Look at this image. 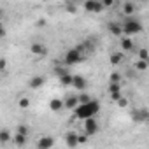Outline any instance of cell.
Listing matches in <instances>:
<instances>
[{"mask_svg":"<svg viewBox=\"0 0 149 149\" xmlns=\"http://www.w3.org/2000/svg\"><path fill=\"white\" fill-rule=\"evenodd\" d=\"M44 25H46V19H39L37 21V26H44Z\"/></svg>","mask_w":149,"mask_h":149,"instance_id":"d590c367","label":"cell"},{"mask_svg":"<svg viewBox=\"0 0 149 149\" xmlns=\"http://www.w3.org/2000/svg\"><path fill=\"white\" fill-rule=\"evenodd\" d=\"M49 109H51L53 112H60V111L63 109V100H61V98H51Z\"/></svg>","mask_w":149,"mask_h":149,"instance_id":"8fae6325","label":"cell"},{"mask_svg":"<svg viewBox=\"0 0 149 149\" xmlns=\"http://www.w3.org/2000/svg\"><path fill=\"white\" fill-rule=\"evenodd\" d=\"M56 74H58V76L61 77L63 74H67V70H65V68H61V67H58V68H56Z\"/></svg>","mask_w":149,"mask_h":149,"instance_id":"d6a6232c","label":"cell"},{"mask_svg":"<svg viewBox=\"0 0 149 149\" xmlns=\"http://www.w3.org/2000/svg\"><path fill=\"white\" fill-rule=\"evenodd\" d=\"M13 142L18 146V147H21V146H25L26 144V135H21V133H16L14 137H13Z\"/></svg>","mask_w":149,"mask_h":149,"instance_id":"2e32d148","label":"cell"},{"mask_svg":"<svg viewBox=\"0 0 149 149\" xmlns=\"http://www.w3.org/2000/svg\"><path fill=\"white\" fill-rule=\"evenodd\" d=\"M77 105H79V100H77V97H68V98L63 102V107H65V109H72V111L76 109Z\"/></svg>","mask_w":149,"mask_h":149,"instance_id":"7c38bea8","label":"cell"},{"mask_svg":"<svg viewBox=\"0 0 149 149\" xmlns=\"http://www.w3.org/2000/svg\"><path fill=\"white\" fill-rule=\"evenodd\" d=\"M133 11H135V4L126 2V4L123 6V13H125V14H133Z\"/></svg>","mask_w":149,"mask_h":149,"instance_id":"44dd1931","label":"cell"},{"mask_svg":"<svg viewBox=\"0 0 149 149\" xmlns=\"http://www.w3.org/2000/svg\"><path fill=\"white\" fill-rule=\"evenodd\" d=\"M30 51H32V54H35V56H46V54H47V47H46L42 42H32Z\"/></svg>","mask_w":149,"mask_h":149,"instance_id":"8992f818","label":"cell"},{"mask_svg":"<svg viewBox=\"0 0 149 149\" xmlns=\"http://www.w3.org/2000/svg\"><path fill=\"white\" fill-rule=\"evenodd\" d=\"M107 28L111 30V33H114V35H121V25H119V23L111 21V23L107 25Z\"/></svg>","mask_w":149,"mask_h":149,"instance_id":"e0dca14e","label":"cell"},{"mask_svg":"<svg viewBox=\"0 0 149 149\" xmlns=\"http://www.w3.org/2000/svg\"><path fill=\"white\" fill-rule=\"evenodd\" d=\"M6 35V28H4V25L0 23V37H4Z\"/></svg>","mask_w":149,"mask_h":149,"instance_id":"e575fe53","label":"cell"},{"mask_svg":"<svg viewBox=\"0 0 149 149\" xmlns=\"http://www.w3.org/2000/svg\"><path fill=\"white\" fill-rule=\"evenodd\" d=\"M121 60H123V53H121V51H116V53L111 54V63H112V65H119Z\"/></svg>","mask_w":149,"mask_h":149,"instance_id":"ac0fdd59","label":"cell"},{"mask_svg":"<svg viewBox=\"0 0 149 149\" xmlns=\"http://www.w3.org/2000/svg\"><path fill=\"white\" fill-rule=\"evenodd\" d=\"M111 83H121V76L118 72H114L112 76H111Z\"/></svg>","mask_w":149,"mask_h":149,"instance_id":"83f0119b","label":"cell"},{"mask_svg":"<svg viewBox=\"0 0 149 149\" xmlns=\"http://www.w3.org/2000/svg\"><path fill=\"white\" fill-rule=\"evenodd\" d=\"M18 105H19L21 109H26V107L30 105V100H28V98H19V102H18Z\"/></svg>","mask_w":149,"mask_h":149,"instance_id":"484cf974","label":"cell"},{"mask_svg":"<svg viewBox=\"0 0 149 149\" xmlns=\"http://www.w3.org/2000/svg\"><path fill=\"white\" fill-rule=\"evenodd\" d=\"M121 49L123 51H132L133 49V40L130 37H121Z\"/></svg>","mask_w":149,"mask_h":149,"instance_id":"4fadbf2b","label":"cell"},{"mask_svg":"<svg viewBox=\"0 0 149 149\" xmlns=\"http://www.w3.org/2000/svg\"><path fill=\"white\" fill-rule=\"evenodd\" d=\"M65 9H67V11H68L70 14H74V13H77V7L74 6L72 2H67V4H65Z\"/></svg>","mask_w":149,"mask_h":149,"instance_id":"d4e9b609","label":"cell"},{"mask_svg":"<svg viewBox=\"0 0 149 149\" xmlns=\"http://www.w3.org/2000/svg\"><path fill=\"white\" fill-rule=\"evenodd\" d=\"M139 58H140V61H147V60H149V56H147V49H146V47H142V49L139 51Z\"/></svg>","mask_w":149,"mask_h":149,"instance_id":"603a6c76","label":"cell"},{"mask_svg":"<svg viewBox=\"0 0 149 149\" xmlns=\"http://www.w3.org/2000/svg\"><path fill=\"white\" fill-rule=\"evenodd\" d=\"M109 93H111V95L121 93V83H111V84H109Z\"/></svg>","mask_w":149,"mask_h":149,"instance_id":"ffe728a7","label":"cell"},{"mask_svg":"<svg viewBox=\"0 0 149 149\" xmlns=\"http://www.w3.org/2000/svg\"><path fill=\"white\" fill-rule=\"evenodd\" d=\"M147 67H149V63H147V61H140V60H139V61L135 63V68H137V70H146Z\"/></svg>","mask_w":149,"mask_h":149,"instance_id":"cb8c5ba5","label":"cell"},{"mask_svg":"<svg viewBox=\"0 0 149 149\" xmlns=\"http://www.w3.org/2000/svg\"><path fill=\"white\" fill-rule=\"evenodd\" d=\"M98 111H100V104L97 100H91L88 104H79L74 109V116L79 119H88V118H93Z\"/></svg>","mask_w":149,"mask_h":149,"instance_id":"6da1fadb","label":"cell"},{"mask_svg":"<svg viewBox=\"0 0 149 149\" xmlns=\"http://www.w3.org/2000/svg\"><path fill=\"white\" fill-rule=\"evenodd\" d=\"M118 105H119V107H126V105H128V100H126V98H123V97H121V98H119V100H118Z\"/></svg>","mask_w":149,"mask_h":149,"instance_id":"4dcf8cb0","label":"cell"},{"mask_svg":"<svg viewBox=\"0 0 149 149\" xmlns=\"http://www.w3.org/2000/svg\"><path fill=\"white\" fill-rule=\"evenodd\" d=\"M111 98H112L114 102H118V100L121 98V93H114V95H111Z\"/></svg>","mask_w":149,"mask_h":149,"instance_id":"836d02e7","label":"cell"},{"mask_svg":"<svg viewBox=\"0 0 149 149\" xmlns=\"http://www.w3.org/2000/svg\"><path fill=\"white\" fill-rule=\"evenodd\" d=\"M44 83H46V79H44L42 76H33V77L28 81V86H30L32 90H37V88L44 86Z\"/></svg>","mask_w":149,"mask_h":149,"instance_id":"ba28073f","label":"cell"},{"mask_svg":"<svg viewBox=\"0 0 149 149\" xmlns=\"http://www.w3.org/2000/svg\"><path fill=\"white\" fill-rule=\"evenodd\" d=\"M6 68H7V60L0 58V70H6Z\"/></svg>","mask_w":149,"mask_h":149,"instance_id":"f546056e","label":"cell"},{"mask_svg":"<svg viewBox=\"0 0 149 149\" xmlns=\"http://www.w3.org/2000/svg\"><path fill=\"white\" fill-rule=\"evenodd\" d=\"M77 142L79 144H86L88 142V135H77Z\"/></svg>","mask_w":149,"mask_h":149,"instance_id":"f1b7e54d","label":"cell"},{"mask_svg":"<svg viewBox=\"0 0 149 149\" xmlns=\"http://www.w3.org/2000/svg\"><path fill=\"white\" fill-rule=\"evenodd\" d=\"M84 9H86L88 13L98 14V13L104 11V6H102L100 0H86V2H84Z\"/></svg>","mask_w":149,"mask_h":149,"instance_id":"277c9868","label":"cell"},{"mask_svg":"<svg viewBox=\"0 0 149 149\" xmlns=\"http://www.w3.org/2000/svg\"><path fill=\"white\" fill-rule=\"evenodd\" d=\"M72 77H74V76H70V74L67 72V74H63V76L60 77V83H61L63 86H72Z\"/></svg>","mask_w":149,"mask_h":149,"instance_id":"d6986e66","label":"cell"},{"mask_svg":"<svg viewBox=\"0 0 149 149\" xmlns=\"http://www.w3.org/2000/svg\"><path fill=\"white\" fill-rule=\"evenodd\" d=\"M81 61H83V54L76 49H70L65 54V65H76V63H81Z\"/></svg>","mask_w":149,"mask_h":149,"instance_id":"3957f363","label":"cell"},{"mask_svg":"<svg viewBox=\"0 0 149 149\" xmlns=\"http://www.w3.org/2000/svg\"><path fill=\"white\" fill-rule=\"evenodd\" d=\"M139 32H142V23L139 19H128L126 23L121 25V33L125 35H135Z\"/></svg>","mask_w":149,"mask_h":149,"instance_id":"7a4b0ae2","label":"cell"},{"mask_svg":"<svg viewBox=\"0 0 149 149\" xmlns=\"http://www.w3.org/2000/svg\"><path fill=\"white\" fill-rule=\"evenodd\" d=\"M54 146V139L46 135V137H40L39 142H37V149H51Z\"/></svg>","mask_w":149,"mask_h":149,"instance_id":"52a82bcc","label":"cell"},{"mask_svg":"<svg viewBox=\"0 0 149 149\" xmlns=\"http://www.w3.org/2000/svg\"><path fill=\"white\" fill-rule=\"evenodd\" d=\"M9 140H13V135H11V132H9L7 128L0 130V144H7Z\"/></svg>","mask_w":149,"mask_h":149,"instance_id":"5bb4252c","label":"cell"},{"mask_svg":"<svg viewBox=\"0 0 149 149\" xmlns=\"http://www.w3.org/2000/svg\"><path fill=\"white\" fill-rule=\"evenodd\" d=\"M18 133H21V135H28V126H26V125H19V126H18Z\"/></svg>","mask_w":149,"mask_h":149,"instance_id":"4316f807","label":"cell"},{"mask_svg":"<svg viewBox=\"0 0 149 149\" xmlns=\"http://www.w3.org/2000/svg\"><path fill=\"white\" fill-rule=\"evenodd\" d=\"M84 132H86V135H95L98 132V123L95 121V118L84 119Z\"/></svg>","mask_w":149,"mask_h":149,"instance_id":"5b68a950","label":"cell"},{"mask_svg":"<svg viewBox=\"0 0 149 149\" xmlns=\"http://www.w3.org/2000/svg\"><path fill=\"white\" fill-rule=\"evenodd\" d=\"M65 144H67L68 147H76V146H79V142H77V133H74V132L67 133V135H65Z\"/></svg>","mask_w":149,"mask_h":149,"instance_id":"30bf717a","label":"cell"},{"mask_svg":"<svg viewBox=\"0 0 149 149\" xmlns=\"http://www.w3.org/2000/svg\"><path fill=\"white\" fill-rule=\"evenodd\" d=\"M133 119H135V121H146V119H147V111H146V109L135 111V112H133Z\"/></svg>","mask_w":149,"mask_h":149,"instance_id":"9a60e30c","label":"cell"},{"mask_svg":"<svg viewBox=\"0 0 149 149\" xmlns=\"http://www.w3.org/2000/svg\"><path fill=\"white\" fill-rule=\"evenodd\" d=\"M112 4H114V2H112V0H104V2H102V6H104V9H105V7H111Z\"/></svg>","mask_w":149,"mask_h":149,"instance_id":"1f68e13d","label":"cell"},{"mask_svg":"<svg viewBox=\"0 0 149 149\" xmlns=\"http://www.w3.org/2000/svg\"><path fill=\"white\" fill-rule=\"evenodd\" d=\"M0 18H2V11H0Z\"/></svg>","mask_w":149,"mask_h":149,"instance_id":"8d00e7d4","label":"cell"},{"mask_svg":"<svg viewBox=\"0 0 149 149\" xmlns=\"http://www.w3.org/2000/svg\"><path fill=\"white\" fill-rule=\"evenodd\" d=\"M77 100H79V104H88V102H91L93 98H91L90 95H86V93H81V95L77 97Z\"/></svg>","mask_w":149,"mask_h":149,"instance_id":"7402d4cb","label":"cell"},{"mask_svg":"<svg viewBox=\"0 0 149 149\" xmlns=\"http://www.w3.org/2000/svg\"><path fill=\"white\" fill-rule=\"evenodd\" d=\"M72 86L76 90H84L86 88V79L83 76H74L72 77Z\"/></svg>","mask_w":149,"mask_h":149,"instance_id":"9c48e42d","label":"cell"}]
</instances>
